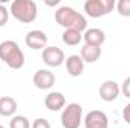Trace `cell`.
Listing matches in <instances>:
<instances>
[{
  "label": "cell",
  "mask_w": 130,
  "mask_h": 128,
  "mask_svg": "<svg viewBox=\"0 0 130 128\" xmlns=\"http://www.w3.org/2000/svg\"><path fill=\"white\" fill-rule=\"evenodd\" d=\"M55 20L59 26L65 29H74L77 32L86 30V18L71 6H61L55 12Z\"/></svg>",
  "instance_id": "obj_1"
},
{
  "label": "cell",
  "mask_w": 130,
  "mask_h": 128,
  "mask_svg": "<svg viewBox=\"0 0 130 128\" xmlns=\"http://www.w3.org/2000/svg\"><path fill=\"white\" fill-rule=\"evenodd\" d=\"M0 60H3L11 69H21L24 66V53L15 41L0 42Z\"/></svg>",
  "instance_id": "obj_2"
},
{
  "label": "cell",
  "mask_w": 130,
  "mask_h": 128,
  "mask_svg": "<svg viewBox=\"0 0 130 128\" xmlns=\"http://www.w3.org/2000/svg\"><path fill=\"white\" fill-rule=\"evenodd\" d=\"M9 14L20 23L29 24L36 20L38 8L33 0H14L9 8Z\"/></svg>",
  "instance_id": "obj_3"
},
{
  "label": "cell",
  "mask_w": 130,
  "mask_h": 128,
  "mask_svg": "<svg viewBox=\"0 0 130 128\" xmlns=\"http://www.w3.org/2000/svg\"><path fill=\"white\" fill-rule=\"evenodd\" d=\"M83 121V109L77 102L65 105L61 115V124L64 128H79Z\"/></svg>",
  "instance_id": "obj_4"
},
{
  "label": "cell",
  "mask_w": 130,
  "mask_h": 128,
  "mask_svg": "<svg viewBox=\"0 0 130 128\" xmlns=\"http://www.w3.org/2000/svg\"><path fill=\"white\" fill-rule=\"evenodd\" d=\"M113 0H86L83 5V11L91 18H100L107 14H110L115 8Z\"/></svg>",
  "instance_id": "obj_5"
},
{
  "label": "cell",
  "mask_w": 130,
  "mask_h": 128,
  "mask_svg": "<svg viewBox=\"0 0 130 128\" xmlns=\"http://www.w3.org/2000/svg\"><path fill=\"white\" fill-rule=\"evenodd\" d=\"M41 57H42V62L47 65V66H50V68H58V66H61L65 62L64 51L59 47H56V45L45 47L42 50Z\"/></svg>",
  "instance_id": "obj_6"
},
{
  "label": "cell",
  "mask_w": 130,
  "mask_h": 128,
  "mask_svg": "<svg viewBox=\"0 0 130 128\" xmlns=\"http://www.w3.org/2000/svg\"><path fill=\"white\" fill-rule=\"evenodd\" d=\"M83 122L85 128H109V118L101 110H91Z\"/></svg>",
  "instance_id": "obj_7"
},
{
  "label": "cell",
  "mask_w": 130,
  "mask_h": 128,
  "mask_svg": "<svg viewBox=\"0 0 130 128\" xmlns=\"http://www.w3.org/2000/svg\"><path fill=\"white\" fill-rule=\"evenodd\" d=\"M121 92V88L118 86V83L115 80H106L104 83H101L100 89H98V95L103 101L106 102H112L115 101Z\"/></svg>",
  "instance_id": "obj_8"
},
{
  "label": "cell",
  "mask_w": 130,
  "mask_h": 128,
  "mask_svg": "<svg viewBox=\"0 0 130 128\" xmlns=\"http://www.w3.org/2000/svg\"><path fill=\"white\" fill-rule=\"evenodd\" d=\"M56 81V77L52 71L48 69H38L35 74H33V84L41 89V91H47L50 89Z\"/></svg>",
  "instance_id": "obj_9"
},
{
  "label": "cell",
  "mask_w": 130,
  "mask_h": 128,
  "mask_svg": "<svg viewBox=\"0 0 130 128\" xmlns=\"http://www.w3.org/2000/svg\"><path fill=\"white\" fill-rule=\"evenodd\" d=\"M24 41H26V45L32 50H44L47 47L48 38H47L45 32H42V30H30L26 35Z\"/></svg>",
  "instance_id": "obj_10"
},
{
  "label": "cell",
  "mask_w": 130,
  "mask_h": 128,
  "mask_svg": "<svg viewBox=\"0 0 130 128\" xmlns=\"http://www.w3.org/2000/svg\"><path fill=\"white\" fill-rule=\"evenodd\" d=\"M65 68H67V72L71 75V77H79L83 74V69H85V62L80 56L77 54H71L65 59Z\"/></svg>",
  "instance_id": "obj_11"
},
{
  "label": "cell",
  "mask_w": 130,
  "mask_h": 128,
  "mask_svg": "<svg viewBox=\"0 0 130 128\" xmlns=\"http://www.w3.org/2000/svg\"><path fill=\"white\" fill-rule=\"evenodd\" d=\"M44 105L50 112H59L65 107V96L61 92H50L44 98Z\"/></svg>",
  "instance_id": "obj_12"
},
{
  "label": "cell",
  "mask_w": 130,
  "mask_h": 128,
  "mask_svg": "<svg viewBox=\"0 0 130 128\" xmlns=\"http://www.w3.org/2000/svg\"><path fill=\"white\" fill-rule=\"evenodd\" d=\"M83 41H85V44L101 47V44L106 41V35H104V32L101 29H97V27L86 29L85 33H83Z\"/></svg>",
  "instance_id": "obj_13"
},
{
  "label": "cell",
  "mask_w": 130,
  "mask_h": 128,
  "mask_svg": "<svg viewBox=\"0 0 130 128\" xmlns=\"http://www.w3.org/2000/svg\"><path fill=\"white\" fill-rule=\"evenodd\" d=\"M101 56V48L97 45H89V44H85L80 50V57L83 59L85 63H94L97 62Z\"/></svg>",
  "instance_id": "obj_14"
},
{
  "label": "cell",
  "mask_w": 130,
  "mask_h": 128,
  "mask_svg": "<svg viewBox=\"0 0 130 128\" xmlns=\"http://www.w3.org/2000/svg\"><path fill=\"white\" fill-rule=\"evenodd\" d=\"M17 112V101L12 96H2L0 98V116L12 118Z\"/></svg>",
  "instance_id": "obj_15"
},
{
  "label": "cell",
  "mask_w": 130,
  "mask_h": 128,
  "mask_svg": "<svg viewBox=\"0 0 130 128\" xmlns=\"http://www.w3.org/2000/svg\"><path fill=\"white\" fill-rule=\"evenodd\" d=\"M82 39H83V33L77 32L74 29H65L64 33H62V42L65 45H70V47L80 44Z\"/></svg>",
  "instance_id": "obj_16"
},
{
  "label": "cell",
  "mask_w": 130,
  "mask_h": 128,
  "mask_svg": "<svg viewBox=\"0 0 130 128\" xmlns=\"http://www.w3.org/2000/svg\"><path fill=\"white\" fill-rule=\"evenodd\" d=\"M30 122L26 116L23 115H17V116H12L11 121H9V128H30Z\"/></svg>",
  "instance_id": "obj_17"
},
{
  "label": "cell",
  "mask_w": 130,
  "mask_h": 128,
  "mask_svg": "<svg viewBox=\"0 0 130 128\" xmlns=\"http://www.w3.org/2000/svg\"><path fill=\"white\" fill-rule=\"evenodd\" d=\"M115 8L121 17H130V0H120Z\"/></svg>",
  "instance_id": "obj_18"
},
{
  "label": "cell",
  "mask_w": 130,
  "mask_h": 128,
  "mask_svg": "<svg viewBox=\"0 0 130 128\" xmlns=\"http://www.w3.org/2000/svg\"><path fill=\"white\" fill-rule=\"evenodd\" d=\"M8 20H9V11L6 9V6L0 3V27L8 24Z\"/></svg>",
  "instance_id": "obj_19"
},
{
  "label": "cell",
  "mask_w": 130,
  "mask_h": 128,
  "mask_svg": "<svg viewBox=\"0 0 130 128\" xmlns=\"http://www.w3.org/2000/svg\"><path fill=\"white\" fill-rule=\"evenodd\" d=\"M30 128H52L50 127V122L47 121V119H44V118H38V119H35L32 124V127Z\"/></svg>",
  "instance_id": "obj_20"
},
{
  "label": "cell",
  "mask_w": 130,
  "mask_h": 128,
  "mask_svg": "<svg viewBox=\"0 0 130 128\" xmlns=\"http://www.w3.org/2000/svg\"><path fill=\"white\" fill-rule=\"evenodd\" d=\"M121 92L126 98H130V77H127L121 84Z\"/></svg>",
  "instance_id": "obj_21"
},
{
  "label": "cell",
  "mask_w": 130,
  "mask_h": 128,
  "mask_svg": "<svg viewBox=\"0 0 130 128\" xmlns=\"http://www.w3.org/2000/svg\"><path fill=\"white\" fill-rule=\"evenodd\" d=\"M123 119H124L127 124H130V102L124 107V110H123Z\"/></svg>",
  "instance_id": "obj_22"
},
{
  "label": "cell",
  "mask_w": 130,
  "mask_h": 128,
  "mask_svg": "<svg viewBox=\"0 0 130 128\" xmlns=\"http://www.w3.org/2000/svg\"><path fill=\"white\" fill-rule=\"evenodd\" d=\"M47 5H50V6H55V5H58L59 3V0H53V2H45Z\"/></svg>",
  "instance_id": "obj_23"
},
{
  "label": "cell",
  "mask_w": 130,
  "mask_h": 128,
  "mask_svg": "<svg viewBox=\"0 0 130 128\" xmlns=\"http://www.w3.org/2000/svg\"><path fill=\"white\" fill-rule=\"evenodd\" d=\"M0 128H5V127H3V125H0Z\"/></svg>",
  "instance_id": "obj_24"
}]
</instances>
